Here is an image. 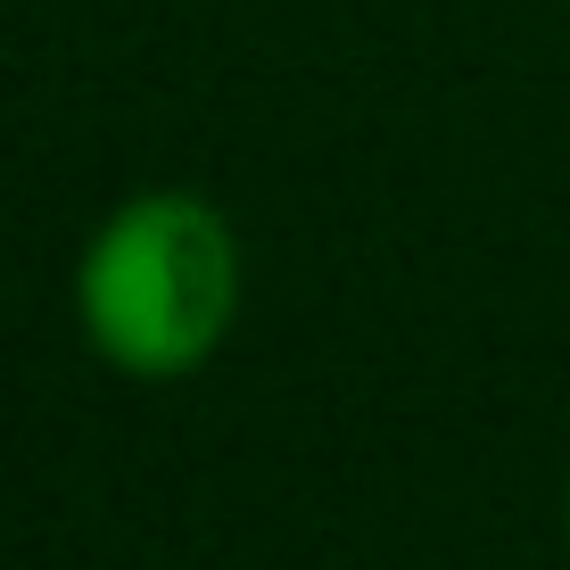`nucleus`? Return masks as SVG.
<instances>
[{
    "instance_id": "obj_1",
    "label": "nucleus",
    "mask_w": 570,
    "mask_h": 570,
    "mask_svg": "<svg viewBox=\"0 0 570 570\" xmlns=\"http://www.w3.org/2000/svg\"><path fill=\"white\" fill-rule=\"evenodd\" d=\"M75 314L83 340L132 381L199 372L240 314V240L199 190H141L91 232Z\"/></svg>"
}]
</instances>
